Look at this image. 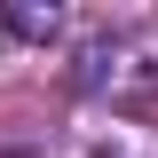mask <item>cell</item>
Here are the masks:
<instances>
[{
	"label": "cell",
	"mask_w": 158,
	"mask_h": 158,
	"mask_svg": "<svg viewBox=\"0 0 158 158\" xmlns=\"http://www.w3.org/2000/svg\"><path fill=\"white\" fill-rule=\"evenodd\" d=\"M0 24H8L16 40H48L63 16H56V8H24V0H0Z\"/></svg>",
	"instance_id": "6da1fadb"
}]
</instances>
